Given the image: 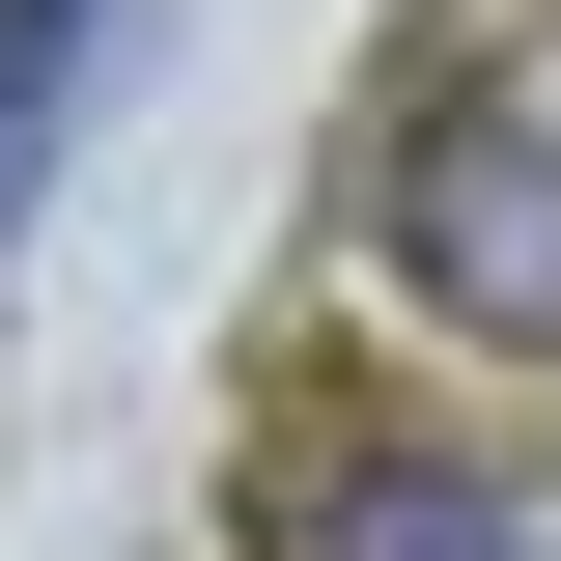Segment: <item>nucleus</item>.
<instances>
[{
	"instance_id": "obj_3",
	"label": "nucleus",
	"mask_w": 561,
	"mask_h": 561,
	"mask_svg": "<svg viewBox=\"0 0 561 561\" xmlns=\"http://www.w3.org/2000/svg\"><path fill=\"white\" fill-rule=\"evenodd\" d=\"M84 28H113V0H0V225H28V140L84 113Z\"/></svg>"
},
{
	"instance_id": "obj_2",
	"label": "nucleus",
	"mask_w": 561,
	"mask_h": 561,
	"mask_svg": "<svg viewBox=\"0 0 561 561\" xmlns=\"http://www.w3.org/2000/svg\"><path fill=\"white\" fill-rule=\"evenodd\" d=\"M280 561H534V505L449 478V449H309L280 478Z\"/></svg>"
},
{
	"instance_id": "obj_1",
	"label": "nucleus",
	"mask_w": 561,
	"mask_h": 561,
	"mask_svg": "<svg viewBox=\"0 0 561 561\" xmlns=\"http://www.w3.org/2000/svg\"><path fill=\"white\" fill-rule=\"evenodd\" d=\"M393 280L449 309V337H505V365L561 337V28H505V57L421 84V140H393Z\"/></svg>"
}]
</instances>
